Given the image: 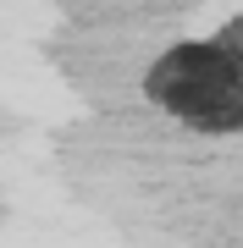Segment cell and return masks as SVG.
<instances>
[{"mask_svg": "<svg viewBox=\"0 0 243 248\" xmlns=\"http://www.w3.org/2000/svg\"><path fill=\"white\" fill-rule=\"evenodd\" d=\"M210 45H216V50L227 55V61H232V66L243 72V17H232V22H227L216 39H210Z\"/></svg>", "mask_w": 243, "mask_h": 248, "instance_id": "obj_2", "label": "cell"}, {"mask_svg": "<svg viewBox=\"0 0 243 248\" xmlns=\"http://www.w3.org/2000/svg\"><path fill=\"white\" fill-rule=\"evenodd\" d=\"M144 94L199 133H243V72L216 45H177L149 66Z\"/></svg>", "mask_w": 243, "mask_h": 248, "instance_id": "obj_1", "label": "cell"}]
</instances>
